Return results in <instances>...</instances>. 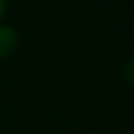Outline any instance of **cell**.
<instances>
[{
  "instance_id": "cell-1",
  "label": "cell",
  "mask_w": 134,
  "mask_h": 134,
  "mask_svg": "<svg viewBox=\"0 0 134 134\" xmlns=\"http://www.w3.org/2000/svg\"><path fill=\"white\" fill-rule=\"evenodd\" d=\"M19 33L12 25H0V59L10 58L19 48Z\"/></svg>"
},
{
  "instance_id": "cell-2",
  "label": "cell",
  "mask_w": 134,
  "mask_h": 134,
  "mask_svg": "<svg viewBox=\"0 0 134 134\" xmlns=\"http://www.w3.org/2000/svg\"><path fill=\"white\" fill-rule=\"evenodd\" d=\"M122 78H124L127 85L134 87V58H131L125 64L124 69H122Z\"/></svg>"
},
{
  "instance_id": "cell-3",
  "label": "cell",
  "mask_w": 134,
  "mask_h": 134,
  "mask_svg": "<svg viewBox=\"0 0 134 134\" xmlns=\"http://www.w3.org/2000/svg\"><path fill=\"white\" fill-rule=\"evenodd\" d=\"M9 12V0H0V20L6 18Z\"/></svg>"
},
{
  "instance_id": "cell-4",
  "label": "cell",
  "mask_w": 134,
  "mask_h": 134,
  "mask_svg": "<svg viewBox=\"0 0 134 134\" xmlns=\"http://www.w3.org/2000/svg\"><path fill=\"white\" fill-rule=\"evenodd\" d=\"M133 36H134V22H133Z\"/></svg>"
},
{
  "instance_id": "cell-5",
  "label": "cell",
  "mask_w": 134,
  "mask_h": 134,
  "mask_svg": "<svg viewBox=\"0 0 134 134\" xmlns=\"http://www.w3.org/2000/svg\"><path fill=\"white\" fill-rule=\"evenodd\" d=\"M0 97H2V90H0Z\"/></svg>"
}]
</instances>
